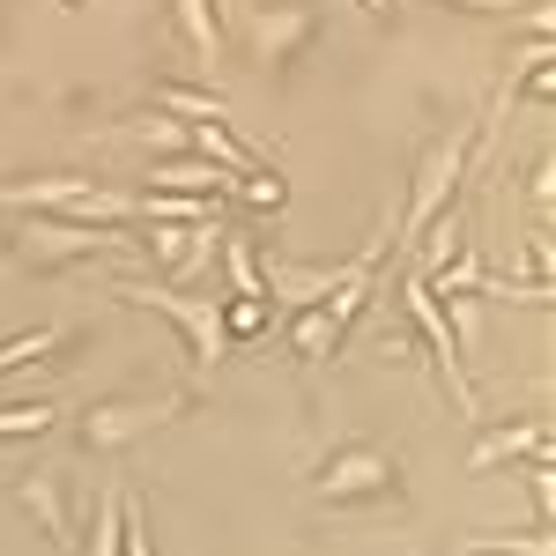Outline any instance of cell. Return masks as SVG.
<instances>
[{"instance_id":"cell-20","label":"cell","mask_w":556,"mask_h":556,"mask_svg":"<svg viewBox=\"0 0 556 556\" xmlns=\"http://www.w3.org/2000/svg\"><path fill=\"white\" fill-rule=\"evenodd\" d=\"M460 245H468V215H460V208H445V215H438V223L424 230V238H416V253H424L416 267L430 275V267H445V260L460 253Z\"/></svg>"},{"instance_id":"cell-5","label":"cell","mask_w":556,"mask_h":556,"mask_svg":"<svg viewBox=\"0 0 556 556\" xmlns=\"http://www.w3.org/2000/svg\"><path fill=\"white\" fill-rule=\"evenodd\" d=\"M393 490H401V460H393L386 445H371V438L342 445L327 468L312 475V497L334 505V513H349V505H379V497H393Z\"/></svg>"},{"instance_id":"cell-28","label":"cell","mask_w":556,"mask_h":556,"mask_svg":"<svg viewBox=\"0 0 556 556\" xmlns=\"http://www.w3.org/2000/svg\"><path fill=\"white\" fill-rule=\"evenodd\" d=\"M356 8H364L371 23H393V8H401V0H356Z\"/></svg>"},{"instance_id":"cell-4","label":"cell","mask_w":556,"mask_h":556,"mask_svg":"<svg viewBox=\"0 0 556 556\" xmlns=\"http://www.w3.org/2000/svg\"><path fill=\"white\" fill-rule=\"evenodd\" d=\"M401 312H408L416 342L430 349V364H438V379H445V393H453V408H460L468 424H482V393H475V379H468V356H460V342H453V327H445L438 298H430L424 267H408V275H401Z\"/></svg>"},{"instance_id":"cell-19","label":"cell","mask_w":556,"mask_h":556,"mask_svg":"<svg viewBox=\"0 0 556 556\" xmlns=\"http://www.w3.org/2000/svg\"><path fill=\"white\" fill-rule=\"evenodd\" d=\"M119 534H127V490H97V513H89V556H119Z\"/></svg>"},{"instance_id":"cell-1","label":"cell","mask_w":556,"mask_h":556,"mask_svg":"<svg viewBox=\"0 0 556 556\" xmlns=\"http://www.w3.org/2000/svg\"><path fill=\"white\" fill-rule=\"evenodd\" d=\"M112 298L119 304H141V312H156V319H172L186 356L215 371L223 356H230V334H223V298L215 290H172V282H156V275H127V282H112Z\"/></svg>"},{"instance_id":"cell-8","label":"cell","mask_w":556,"mask_h":556,"mask_svg":"<svg viewBox=\"0 0 556 556\" xmlns=\"http://www.w3.org/2000/svg\"><path fill=\"white\" fill-rule=\"evenodd\" d=\"M312 38H319V8L312 0H275V8L253 15V60L260 67H290Z\"/></svg>"},{"instance_id":"cell-14","label":"cell","mask_w":556,"mask_h":556,"mask_svg":"<svg viewBox=\"0 0 556 556\" xmlns=\"http://www.w3.org/2000/svg\"><path fill=\"white\" fill-rule=\"evenodd\" d=\"M172 23H178V38H186L193 60H215V52H223V15H215V0H172Z\"/></svg>"},{"instance_id":"cell-23","label":"cell","mask_w":556,"mask_h":556,"mask_svg":"<svg viewBox=\"0 0 556 556\" xmlns=\"http://www.w3.org/2000/svg\"><path fill=\"white\" fill-rule=\"evenodd\" d=\"M52 424H60L52 401H8V408H0V438H8V445H15V438H45Z\"/></svg>"},{"instance_id":"cell-11","label":"cell","mask_w":556,"mask_h":556,"mask_svg":"<svg viewBox=\"0 0 556 556\" xmlns=\"http://www.w3.org/2000/svg\"><path fill=\"white\" fill-rule=\"evenodd\" d=\"M223 178H238V172H215L208 156L186 149V156H156L149 164V193H215L223 201Z\"/></svg>"},{"instance_id":"cell-16","label":"cell","mask_w":556,"mask_h":556,"mask_svg":"<svg viewBox=\"0 0 556 556\" xmlns=\"http://www.w3.org/2000/svg\"><path fill=\"white\" fill-rule=\"evenodd\" d=\"M156 112H172V119H230V104H223V89H193V83H156Z\"/></svg>"},{"instance_id":"cell-10","label":"cell","mask_w":556,"mask_h":556,"mask_svg":"<svg viewBox=\"0 0 556 556\" xmlns=\"http://www.w3.org/2000/svg\"><path fill=\"white\" fill-rule=\"evenodd\" d=\"M15 497L30 505V519H38L45 542H60V549L75 542V519H67V490H60V475H23V482H15Z\"/></svg>"},{"instance_id":"cell-3","label":"cell","mask_w":556,"mask_h":556,"mask_svg":"<svg viewBox=\"0 0 556 556\" xmlns=\"http://www.w3.org/2000/svg\"><path fill=\"white\" fill-rule=\"evenodd\" d=\"M104 253H141L127 223H60V215H23L15 223V260L23 267H83V260H104Z\"/></svg>"},{"instance_id":"cell-12","label":"cell","mask_w":556,"mask_h":556,"mask_svg":"<svg viewBox=\"0 0 556 556\" xmlns=\"http://www.w3.org/2000/svg\"><path fill=\"white\" fill-rule=\"evenodd\" d=\"M290 349H298V364H327V356L342 349L334 312H327V304H298V312H290Z\"/></svg>"},{"instance_id":"cell-21","label":"cell","mask_w":556,"mask_h":556,"mask_svg":"<svg viewBox=\"0 0 556 556\" xmlns=\"http://www.w3.org/2000/svg\"><path fill=\"white\" fill-rule=\"evenodd\" d=\"M119 134H127V141H141V149H156V156H178V149H186V119H172V112L119 119Z\"/></svg>"},{"instance_id":"cell-13","label":"cell","mask_w":556,"mask_h":556,"mask_svg":"<svg viewBox=\"0 0 556 556\" xmlns=\"http://www.w3.org/2000/svg\"><path fill=\"white\" fill-rule=\"evenodd\" d=\"M89 178H30V186H0V208L8 215H45V208H75Z\"/></svg>"},{"instance_id":"cell-7","label":"cell","mask_w":556,"mask_h":556,"mask_svg":"<svg viewBox=\"0 0 556 556\" xmlns=\"http://www.w3.org/2000/svg\"><path fill=\"white\" fill-rule=\"evenodd\" d=\"M186 408V393H141V401H97L83 424H75V438H83V453H127V445H141L149 430H164Z\"/></svg>"},{"instance_id":"cell-2","label":"cell","mask_w":556,"mask_h":556,"mask_svg":"<svg viewBox=\"0 0 556 556\" xmlns=\"http://www.w3.org/2000/svg\"><path fill=\"white\" fill-rule=\"evenodd\" d=\"M468 156H475L468 127L438 134L424 156H416V178H408V193H401V208H393V245H416L430 223L453 208V193H460V178H468Z\"/></svg>"},{"instance_id":"cell-29","label":"cell","mask_w":556,"mask_h":556,"mask_svg":"<svg viewBox=\"0 0 556 556\" xmlns=\"http://www.w3.org/2000/svg\"><path fill=\"white\" fill-rule=\"evenodd\" d=\"M460 556H490V549H460Z\"/></svg>"},{"instance_id":"cell-15","label":"cell","mask_w":556,"mask_h":556,"mask_svg":"<svg viewBox=\"0 0 556 556\" xmlns=\"http://www.w3.org/2000/svg\"><path fill=\"white\" fill-rule=\"evenodd\" d=\"M134 215L141 223H223L215 193H134Z\"/></svg>"},{"instance_id":"cell-6","label":"cell","mask_w":556,"mask_h":556,"mask_svg":"<svg viewBox=\"0 0 556 556\" xmlns=\"http://www.w3.org/2000/svg\"><path fill=\"white\" fill-rule=\"evenodd\" d=\"M215 245H223V223H149L141 267L172 290H201V275L215 267Z\"/></svg>"},{"instance_id":"cell-24","label":"cell","mask_w":556,"mask_h":556,"mask_svg":"<svg viewBox=\"0 0 556 556\" xmlns=\"http://www.w3.org/2000/svg\"><path fill=\"white\" fill-rule=\"evenodd\" d=\"M267 312H275L267 298H223V334H230V349L267 334Z\"/></svg>"},{"instance_id":"cell-9","label":"cell","mask_w":556,"mask_h":556,"mask_svg":"<svg viewBox=\"0 0 556 556\" xmlns=\"http://www.w3.org/2000/svg\"><path fill=\"white\" fill-rule=\"evenodd\" d=\"M513 460H549V424H542V416H527V424H505V430H475L468 475L513 468Z\"/></svg>"},{"instance_id":"cell-18","label":"cell","mask_w":556,"mask_h":556,"mask_svg":"<svg viewBox=\"0 0 556 556\" xmlns=\"http://www.w3.org/2000/svg\"><path fill=\"white\" fill-rule=\"evenodd\" d=\"M223 201H245L253 215H282V201H290V186H282V178L267 172V164H260V172L223 178Z\"/></svg>"},{"instance_id":"cell-27","label":"cell","mask_w":556,"mask_h":556,"mask_svg":"<svg viewBox=\"0 0 556 556\" xmlns=\"http://www.w3.org/2000/svg\"><path fill=\"white\" fill-rule=\"evenodd\" d=\"M445 8H482V15H513V8H527V0H445Z\"/></svg>"},{"instance_id":"cell-26","label":"cell","mask_w":556,"mask_h":556,"mask_svg":"<svg viewBox=\"0 0 556 556\" xmlns=\"http://www.w3.org/2000/svg\"><path fill=\"white\" fill-rule=\"evenodd\" d=\"M527 201H534V230H549V208H556V164L542 156L534 178H527Z\"/></svg>"},{"instance_id":"cell-25","label":"cell","mask_w":556,"mask_h":556,"mask_svg":"<svg viewBox=\"0 0 556 556\" xmlns=\"http://www.w3.org/2000/svg\"><path fill=\"white\" fill-rule=\"evenodd\" d=\"M468 549H490V556H556V542L534 527V534H475Z\"/></svg>"},{"instance_id":"cell-17","label":"cell","mask_w":556,"mask_h":556,"mask_svg":"<svg viewBox=\"0 0 556 556\" xmlns=\"http://www.w3.org/2000/svg\"><path fill=\"white\" fill-rule=\"evenodd\" d=\"M67 349V327H30V334H8L0 342V379L8 371H30V364H45V356H60Z\"/></svg>"},{"instance_id":"cell-22","label":"cell","mask_w":556,"mask_h":556,"mask_svg":"<svg viewBox=\"0 0 556 556\" xmlns=\"http://www.w3.org/2000/svg\"><path fill=\"white\" fill-rule=\"evenodd\" d=\"M75 223H134V193H119V186H97V178H89L83 201H75Z\"/></svg>"}]
</instances>
